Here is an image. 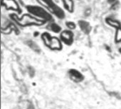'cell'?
<instances>
[{
    "mask_svg": "<svg viewBox=\"0 0 121 109\" xmlns=\"http://www.w3.org/2000/svg\"><path fill=\"white\" fill-rule=\"evenodd\" d=\"M52 30L53 31H54L55 32H58L59 30H60V28H59V26H58L57 25H52Z\"/></svg>",
    "mask_w": 121,
    "mask_h": 109,
    "instance_id": "cell-1",
    "label": "cell"
},
{
    "mask_svg": "<svg viewBox=\"0 0 121 109\" xmlns=\"http://www.w3.org/2000/svg\"><path fill=\"white\" fill-rule=\"evenodd\" d=\"M115 1V0H108V2H114Z\"/></svg>",
    "mask_w": 121,
    "mask_h": 109,
    "instance_id": "cell-2",
    "label": "cell"
}]
</instances>
